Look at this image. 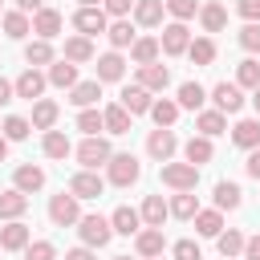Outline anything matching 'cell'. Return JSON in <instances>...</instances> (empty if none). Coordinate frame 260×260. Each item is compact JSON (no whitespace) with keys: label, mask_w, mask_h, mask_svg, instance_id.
Listing matches in <instances>:
<instances>
[{"label":"cell","mask_w":260,"mask_h":260,"mask_svg":"<svg viewBox=\"0 0 260 260\" xmlns=\"http://www.w3.org/2000/svg\"><path fill=\"white\" fill-rule=\"evenodd\" d=\"M73 28H77L81 37H98V32L110 28V16H106L102 8H77V12H73Z\"/></svg>","instance_id":"8"},{"label":"cell","mask_w":260,"mask_h":260,"mask_svg":"<svg viewBox=\"0 0 260 260\" xmlns=\"http://www.w3.org/2000/svg\"><path fill=\"white\" fill-rule=\"evenodd\" d=\"M81 199H73L69 191H61V195H53L49 199V219L57 223V228H73L77 219H81V207H77Z\"/></svg>","instance_id":"5"},{"label":"cell","mask_w":260,"mask_h":260,"mask_svg":"<svg viewBox=\"0 0 260 260\" xmlns=\"http://www.w3.org/2000/svg\"><path fill=\"white\" fill-rule=\"evenodd\" d=\"M138 85L146 89V93H162L167 85H171V69L167 65H138Z\"/></svg>","instance_id":"12"},{"label":"cell","mask_w":260,"mask_h":260,"mask_svg":"<svg viewBox=\"0 0 260 260\" xmlns=\"http://www.w3.org/2000/svg\"><path fill=\"white\" fill-rule=\"evenodd\" d=\"M187 45H191V32H187V24H183V20H171V24L162 28V37H158V49H162L167 57L187 53Z\"/></svg>","instance_id":"6"},{"label":"cell","mask_w":260,"mask_h":260,"mask_svg":"<svg viewBox=\"0 0 260 260\" xmlns=\"http://www.w3.org/2000/svg\"><path fill=\"white\" fill-rule=\"evenodd\" d=\"M150 118H154V126L171 130V126H175V118H179V102H171V98H158V102H150Z\"/></svg>","instance_id":"35"},{"label":"cell","mask_w":260,"mask_h":260,"mask_svg":"<svg viewBox=\"0 0 260 260\" xmlns=\"http://www.w3.org/2000/svg\"><path fill=\"white\" fill-rule=\"evenodd\" d=\"M154 260H162V256H154Z\"/></svg>","instance_id":"62"},{"label":"cell","mask_w":260,"mask_h":260,"mask_svg":"<svg viewBox=\"0 0 260 260\" xmlns=\"http://www.w3.org/2000/svg\"><path fill=\"white\" fill-rule=\"evenodd\" d=\"M114 260H130V256H114Z\"/></svg>","instance_id":"61"},{"label":"cell","mask_w":260,"mask_h":260,"mask_svg":"<svg viewBox=\"0 0 260 260\" xmlns=\"http://www.w3.org/2000/svg\"><path fill=\"white\" fill-rule=\"evenodd\" d=\"M77 232H81V244L85 248H106L114 240V228H110L106 215H81L77 219Z\"/></svg>","instance_id":"1"},{"label":"cell","mask_w":260,"mask_h":260,"mask_svg":"<svg viewBox=\"0 0 260 260\" xmlns=\"http://www.w3.org/2000/svg\"><path fill=\"white\" fill-rule=\"evenodd\" d=\"M130 4H134V0H102V12H106V16H114V20H126Z\"/></svg>","instance_id":"51"},{"label":"cell","mask_w":260,"mask_h":260,"mask_svg":"<svg viewBox=\"0 0 260 260\" xmlns=\"http://www.w3.org/2000/svg\"><path fill=\"white\" fill-rule=\"evenodd\" d=\"M162 12H167L162 0H134V24H142V28L162 24Z\"/></svg>","instance_id":"20"},{"label":"cell","mask_w":260,"mask_h":260,"mask_svg":"<svg viewBox=\"0 0 260 260\" xmlns=\"http://www.w3.org/2000/svg\"><path fill=\"white\" fill-rule=\"evenodd\" d=\"M179 150V138H175V130H150V138H146V154L150 158H158V162H171V154Z\"/></svg>","instance_id":"10"},{"label":"cell","mask_w":260,"mask_h":260,"mask_svg":"<svg viewBox=\"0 0 260 260\" xmlns=\"http://www.w3.org/2000/svg\"><path fill=\"white\" fill-rule=\"evenodd\" d=\"M32 32H37V41H53L61 32V12L57 8H37L32 12Z\"/></svg>","instance_id":"13"},{"label":"cell","mask_w":260,"mask_h":260,"mask_svg":"<svg viewBox=\"0 0 260 260\" xmlns=\"http://www.w3.org/2000/svg\"><path fill=\"white\" fill-rule=\"evenodd\" d=\"M183 154H187V162H191V167H203V162H211V154H215V150H211V138H203V134H199V138H187Z\"/></svg>","instance_id":"37"},{"label":"cell","mask_w":260,"mask_h":260,"mask_svg":"<svg viewBox=\"0 0 260 260\" xmlns=\"http://www.w3.org/2000/svg\"><path fill=\"white\" fill-rule=\"evenodd\" d=\"M65 61H69V65H85V61H93V45H89V37H69V41H65Z\"/></svg>","instance_id":"33"},{"label":"cell","mask_w":260,"mask_h":260,"mask_svg":"<svg viewBox=\"0 0 260 260\" xmlns=\"http://www.w3.org/2000/svg\"><path fill=\"white\" fill-rule=\"evenodd\" d=\"M102 191H106V183H102L98 171H77V175L69 179V195H73V199H98Z\"/></svg>","instance_id":"11"},{"label":"cell","mask_w":260,"mask_h":260,"mask_svg":"<svg viewBox=\"0 0 260 260\" xmlns=\"http://www.w3.org/2000/svg\"><path fill=\"white\" fill-rule=\"evenodd\" d=\"M0 24H4V37H12V41H24V37L32 32V20H28L20 8H16V12H4Z\"/></svg>","instance_id":"26"},{"label":"cell","mask_w":260,"mask_h":260,"mask_svg":"<svg viewBox=\"0 0 260 260\" xmlns=\"http://www.w3.org/2000/svg\"><path fill=\"white\" fill-rule=\"evenodd\" d=\"M57 102H49V98H41L37 106H32V130H53V122H57Z\"/></svg>","instance_id":"39"},{"label":"cell","mask_w":260,"mask_h":260,"mask_svg":"<svg viewBox=\"0 0 260 260\" xmlns=\"http://www.w3.org/2000/svg\"><path fill=\"white\" fill-rule=\"evenodd\" d=\"M0 130H4V138H8V142H24V138H28V130H32V122H28V118H20V114H12V118H4V126H0Z\"/></svg>","instance_id":"45"},{"label":"cell","mask_w":260,"mask_h":260,"mask_svg":"<svg viewBox=\"0 0 260 260\" xmlns=\"http://www.w3.org/2000/svg\"><path fill=\"white\" fill-rule=\"evenodd\" d=\"M244 171H248L252 179H260V146H256V150H248V162H244Z\"/></svg>","instance_id":"53"},{"label":"cell","mask_w":260,"mask_h":260,"mask_svg":"<svg viewBox=\"0 0 260 260\" xmlns=\"http://www.w3.org/2000/svg\"><path fill=\"white\" fill-rule=\"evenodd\" d=\"M134 252L146 256V260L162 256V228H142V232L134 236Z\"/></svg>","instance_id":"19"},{"label":"cell","mask_w":260,"mask_h":260,"mask_svg":"<svg viewBox=\"0 0 260 260\" xmlns=\"http://www.w3.org/2000/svg\"><path fill=\"white\" fill-rule=\"evenodd\" d=\"M16 8L28 16V12H37V8H45V0H16Z\"/></svg>","instance_id":"57"},{"label":"cell","mask_w":260,"mask_h":260,"mask_svg":"<svg viewBox=\"0 0 260 260\" xmlns=\"http://www.w3.org/2000/svg\"><path fill=\"white\" fill-rule=\"evenodd\" d=\"M162 183L171 191H195L199 187V167H191V162H162Z\"/></svg>","instance_id":"4"},{"label":"cell","mask_w":260,"mask_h":260,"mask_svg":"<svg viewBox=\"0 0 260 260\" xmlns=\"http://www.w3.org/2000/svg\"><path fill=\"white\" fill-rule=\"evenodd\" d=\"M28 211V195H20L16 187H8V191H0V219H20Z\"/></svg>","instance_id":"21"},{"label":"cell","mask_w":260,"mask_h":260,"mask_svg":"<svg viewBox=\"0 0 260 260\" xmlns=\"http://www.w3.org/2000/svg\"><path fill=\"white\" fill-rule=\"evenodd\" d=\"M175 260H203V252H199L195 240H179L175 244Z\"/></svg>","instance_id":"50"},{"label":"cell","mask_w":260,"mask_h":260,"mask_svg":"<svg viewBox=\"0 0 260 260\" xmlns=\"http://www.w3.org/2000/svg\"><path fill=\"white\" fill-rule=\"evenodd\" d=\"M65 260H98V256H93V248H85V244H81V248H69V252H65Z\"/></svg>","instance_id":"55"},{"label":"cell","mask_w":260,"mask_h":260,"mask_svg":"<svg viewBox=\"0 0 260 260\" xmlns=\"http://www.w3.org/2000/svg\"><path fill=\"white\" fill-rule=\"evenodd\" d=\"M28 240H32V236H28V228H24L20 219H12V223L0 228V248H4V252H24Z\"/></svg>","instance_id":"16"},{"label":"cell","mask_w":260,"mask_h":260,"mask_svg":"<svg viewBox=\"0 0 260 260\" xmlns=\"http://www.w3.org/2000/svg\"><path fill=\"white\" fill-rule=\"evenodd\" d=\"M236 85H240V89H244V85L256 89V85H260V61H252V57L240 61V65H236Z\"/></svg>","instance_id":"44"},{"label":"cell","mask_w":260,"mask_h":260,"mask_svg":"<svg viewBox=\"0 0 260 260\" xmlns=\"http://www.w3.org/2000/svg\"><path fill=\"white\" fill-rule=\"evenodd\" d=\"M106 175H110V183H114V187H130V183H138L142 167H138V158H134V154H110Z\"/></svg>","instance_id":"3"},{"label":"cell","mask_w":260,"mask_h":260,"mask_svg":"<svg viewBox=\"0 0 260 260\" xmlns=\"http://www.w3.org/2000/svg\"><path fill=\"white\" fill-rule=\"evenodd\" d=\"M73 154H77L81 171H98V167H106V162H110V154H114V150H110V142H106V138H98V134H93V138H85Z\"/></svg>","instance_id":"2"},{"label":"cell","mask_w":260,"mask_h":260,"mask_svg":"<svg viewBox=\"0 0 260 260\" xmlns=\"http://www.w3.org/2000/svg\"><path fill=\"white\" fill-rule=\"evenodd\" d=\"M138 215H142V223H146V228H162V219H167L171 211H167L162 195H146V199H142V211H138Z\"/></svg>","instance_id":"31"},{"label":"cell","mask_w":260,"mask_h":260,"mask_svg":"<svg viewBox=\"0 0 260 260\" xmlns=\"http://www.w3.org/2000/svg\"><path fill=\"white\" fill-rule=\"evenodd\" d=\"M24 61L37 69V65H53V45L49 41H32V45H24Z\"/></svg>","instance_id":"43"},{"label":"cell","mask_w":260,"mask_h":260,"mask_svg":"<svg viewBox=\"0 0 260 260\" xmlns=\"http://www.w3.org/2000/svg\"><path fill=\"white\" fill-rule=\"evenodd\" d=\"M211 102H215L219 114H240V110H244V89H240L236 81H219V85L211 89Z\"/></svg>","instance_id":"7"},{"label":"cell","mask_w":260,"mask_h":260,"mask_svg":"<svg viewBox=\"0 0 260 260\" xmlns=\"http://www.w3.org/2000/svg\"><path fill=\"white\" fill-rule=\"evenodd\" d=\"M102 130H110V134H130V114H126L122 106H106V110H102Z\"/></svg>","instance_id":"36"},{"label":"cell","mask_w":260,"mask_h":260,"mask_svg":"<svg viewBox=\"0 0 260 260\" xmlns=\"http://www.w3.org/2000/svg\"><path fill=\"white\" fill-rule=\"evenodd\" d=\"M4 158H8V138L0 134V162H4Z\"/></svg>","instance_id":"58"},{"label":"cell","mask_w":260,"mask_h":260,"mask_svg":"<svg viewBox=\"0 0 260 260\" xmlns=\"http://www.w3.org/2000/svg\"><path fill=\"white\" fill-rule=\"evenodd\" d=\"M240 45H244L248 53H260V24H244V28H240Z\"/></svg>","instance_id":"49"},{"label":"cell","mask_w":260,"mask_h":260,"mask_svg":"<svg viewBox=\"0 0 260 260\" xmlns=\"http://www.w3.org/2000/svg\"><path fill=\"white\" fill-rule=\"evenodd\" d=\"M187 57H191L195 65H211V61H215V41H211V37L191 41V45H187Z\"/></svg>","instance_id":"42"},{"label":"cell","mask_w":260,"mask_h":260,"mask_svg":"<svg viewBox=\"0 0 260 260\" xmlns=\"http://www.w3.org/2000/svg\"><path fill=\"white\" fill-rule=\"evenodd\" d=\"M110 228H114L118 236H138V232H142V215H138L134 207H114Z\"/></svg>","instance_id":"18"},{"label":"cell","mask_w":260,"mask_h":260,"mask_svg":"<svg viewBox=\"0 0 260 260\" xmlns=\"http://www.w3.org/2000/svg\"><path fill=\"white\" fill-rule=\"evenodd\" d=\"M158 41L154 37H134V45H130V57H134V65H154L158 61Z\"/></svg>","instance_id":"27"},{"label":"cell","mask_w":260,"mask_h":260,"mask_svg":"<svg viewBox=\"0 0 260 260\" xmlns=\"http://www.w3.org/2000/svg\"><path fill=\"white\" fill-rule=\"evenodd\" d=\"M150 102H154V98H150V93L134 81V85H126V89H122V102H118V106L134 118V114H150Z\"/></svg>","instance_id":"15"},{"label":"cell","mask_w":260,"mask_h":260,"mask_svg":"<svg viewBox=\"0 0 260 260\" xmlns=\"http://www.w3.org/2000/svg\"><path fill=\"white\" fill-rule=\"evenodd\" d=\"M12 183H16V191H20V195H32V191H41V187H45V171H41V167H16Z\"/></svg>","instance_id":"25"},{"label":"cell","mask_w":260,"mask_h":260,"mask_svg":"<svg viewBox=\"0 0 260 260\" xmlns=\"http://www.w3.org/2000/svg\"><path fill=\"white\" fill-rule=\"evenodd\" d=\"M252 106H256V114H260V85L252 89Z\"/></svg>","instance_id":"60"},{"label":"cell","mask_w":260,"mask_h":260,"mask_svg":"<svg viewBox=\"0 0 260 260\" xmlns=\"http://www.w3.org/2000/svg\"><path fill=\"white\" fill-rule=\"evenodd\" d=\"M167 211H171L175 219H195V211H199V199H195V191H179V195L167 203Z\"/></svg>","instance_id":"38"},{"label":"cell","mask_w":260,"mask_h":260,"mask_svg":"<svg viewBox=\"0 0 260 260\" xmlns=\"http://www.w3.org/2000/svg\"><path fill=\"white\" fill-rule=\"evenodd\" d=\"M77 130H81L85 138H93V134L102 130V110H81V114H77Z\"/></svg>","instance_id":"46"},{"label":"cell","mask_w":260,"mask_h":260,"mask_svg":"<svg viewBox=\"0 0 260 260\" xmlns=\"http://www.w3.org/2000/svg\"><path fill=\"white\" fill-rule=\"evenodd\" d=\"M45 77H49V85H57V89H73V85H77V65H69V61L61 57V61L49 65Z\"/></svg>","instance_id":"24"},{"label":"cell","mask_w":260,"mask_h":260,"mask_svg":"<svg viewBox=\"0 0 260 260\" xmlns=\"http://www.w3.org/2000/svg\"><path fill=\"white\" fill-rule=\"evenodd\" d=\"M232 142H236L240 150H256V146H260V118H240V122L232 126Z\"/></svg>","instance_id":"14"},{"label":"cell","mask_w":260,"mask_h":260,"mask_svg":"<svg viewBox=\"0 0 260 260\" xmlns=\"http://www.w3.org/2000/svg\"><path fill=\"white\" fill-rule=\"evenodd\" d=\"M244 260H260V236H248L244 240Z\"/></svg>","instance_id":"54"},{"label":"cell","mask_w":260,"mask_h":260,"mask_svg":"<svg viewBox=\"0 0 260 260\" xmlns=\"http://www.w3.org/2000/svg\"><path fill=\"white\" fill-rule=\"evenodd\" d=\"M41 150H45L49 158H69V154H73V142H69L61 130H45V138H41Z\"/></svg>","instance_id":"29"},{"label":"cell","mask_w":260,"mask_h":260,"mask_svg":"<svg viewBox=\"0 0 260 260\" xmlns=\"http://www.w3.org/2000/svg\"><path fill=\"white\" fill-rule=\"evenodd\" d=\"M199 24H203V32H219V28L228 24V8H223V4H215V0L199 4Z\"/></svg>","instance_id":"23"},{"label":"cell","mask_w":260,"mask_h":260,"mask_svg":"<svg viewBox=\"0 0 260 260\" xmlns=\"http://www.w3.org/2000/svg\"><path fill=\"white\" fill-rule=\"evenodd\" d=\"M236 12H240L248 24H260V0H236Z\"/></svg>","instance_id":"52"},{"label":"cell","mask_w":260,"mask_h":260,"mask_svg":"<svg viewBox=\"0 0 260 260\" xmlns=\"http://www.w3.org/2000/svg\"><path fill=\"white\" fill-rule=\"evenodd\" d=\"M12 98H16V89H12V81H4V77H0V106H8Z\"/></svg>","instance_id":"56"},{"label":"cell","mask_w":260,"mask_h":260,"mask_svg":"<svg viewBox=\"0 0 260 260\" xmlns=\"http://www.w3.org/2000/svg\"><path fill=\"white\" fill-rule=\"evenodd\" d=\"M195 232L215 240V236L223 232V211H215V207H211V211H195Z\"/></svg>","instance_id":"40"},{"label":"cell","mask_w":260,"mask_h":260,"mask_svg":"<svg viewBox=\"0 0 260 260\" xmlns=\"http://www.w3.org/2000/svg\"><path fill=\"white\" fill-rule=\"evenodd\" d=\"M81 8H102V0H77Z\"/></svg>","instance_id":"59"},{"label":"cell","mask_w":260,"mask_h":260,"mask_svg":"<svg viewBox=\"0 0 260 260\" xmlns=\"http://www.w3.org/2000/svg\"><path fill=\"white\" fill-rule=\"evenodd\" d=\"M122 73H126L122 53H102L98 57V81H122Z\"/></svg>","instance_id":"28"},{"label":"cell","mask_w":260,"mask_h":260,"mask_svg":"<svg viewBox=\"0 0 260 260\" xmlns=\"http://www.w3.org/2000/svg\"><path fill=\"white\" fill-rule=\"evenodd\" d=\"M175 102H179V110H199V106L207 102V89H203L199 81H183V85H179V98H175Z\"/></svg>","instance_id":"34"},{"label":"cell","mask_w":260,"mask_h":260,"mask_svg":"<svg viewBox=\"0 0 260 260\" xmlns=\"http://www.w3.org/2000/svg\"><path fill=\"white\" fill-rule=\"evenodd\" d=\"M98 98H102V81H98V77H93V81H77V85L69 89V102H73L77 110H93Z\"/></svg>","instance_id":"17"},{"label":"cell","mask_w":260,"mask_h":260,"mask_svg":"<svg viewBox=\"0 0 260 260\" xmlns=\"http://www.w3.org/2000/svg\"><path fill=\"white\" fill-rule=\"evenodd\" d=\"M106 37H110L114 53H118V49H130V45H134V24H130V20H114V24L106 28Z\"/></svg>","instance_id":"41"},{"label":"cell","mask_w":260,"mask_h":260,"mask_svg":"<svg viewBox=\"0 0 260 260\" xmlns=\"http://www.w3.org/2000/svg\"><path fill=\"white\" fill-rule=\"evenodd\" d=\"M244 240H248L244 232L228 228V232H219V236H215V248H219V256H223V260H236V256L244 252Z\"/></svg>","instance_id":"32"},{"label":"cell","mask_w":260,"mask_h":260,"mask_svg":"<svg viewBox=\"0 0 260 260\" xmlns=\"http://www.w3.org/2000/svg\"><path fill=\"white\" fill-rule=\"evenodd\" d=\"M240 203H244V191L236 183H228V179L215 183V211H236Z\"/></svg>","instance_id":"30"},{"label":"cell","mask_w":260,"mask_h":260,"mask_svg":"<svg viewBox=\"0 0 260 260\" xmlns=\"http://www.w3.org/2000/svg\"><path fill=\"white\" fill-rule=\"evenodd\" d=\"M45 85H49V77L41 73V69H24L16 81H12V89H16V98H24V102H41V93H45Z\"/></svg>","instance_id":"9"},{"label":"cell","mask_w":260,"mask_h":260,"mask_svg":"<svg viewBox=\"0 0 260 260\" xmlns=\"http://www.w3.org/2000/svg\"><path fill=\"white\" fill-rule=\"evenodd\" d=\"M24 260H57V248H53L49 240H28Z\"/></svg>","instance_id":"48"},{"label":"cell","mask_w":260,"mask_h":260,"mask_svg":"<svg viewBox=\"0 0 260 260\" xmlns=\"http://www.w3.org/2000/svg\"><path fill=\"white\" fill-rule=\"evenodd\" d=\"M195 130H199L203 138H215V134L228 130V114H219V110H199V114H195Z\"/></svg>","instance_id":"22"},{"label":"cell","mask_w":260,"mask_h":260,"mask_svg":"<svg viewBox=\"0 0 260 260\" xmlns=\"http://www.w3.org/2000/svg\"><path fill=\"white\" fill-rule=\"evenodd\" d=\"M167 4V12L175 16V20H191L195 12H199V0H162Z\"/></svg>","instance_id":"47"}]
</instances>
